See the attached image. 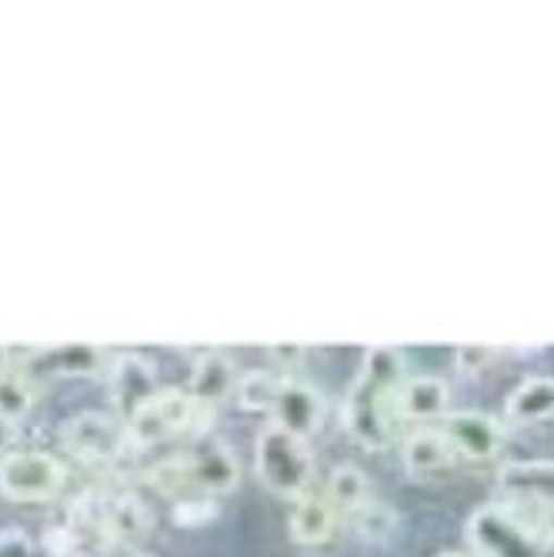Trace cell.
Masks as SVG:
<instances>
[{"label":"cell","instance_id":"cell-11","mask_svg":"<svg viewBox=\"0 0 554 557\" xmlns=\"http://www.w3.org/2000/svg\"><path fill=\"white\" fill-rule=\"evenodd\" d=\"M158 387V371L150 364L144 354H121L111 368V400L121 411V418L127 421L144 400L155 397Z\"/></svg>","mask_w":554,"mask_h":557},{"label":"cell","instance_id":"cell-3","mask_svg":"<svg viewBox=\"0 0 554 557\" xmlns=\"http://www.w3.org/2000/svg\"><path fill=\"white\" fill-rule=\"evenodd\" d=\"M465 531L481 557H547L554 544L547 521L521 515L518 504H481Z\"/></svg>","mask_w":554,"mask_h":557},{"label":"cell","instance_id":"cell-29","mask_svg":"<svg viewBox=\"0 0 554 557\" xmlns=\"http://www.w3.org/2000/svg\"><path fill=\"white\" fill-rule=\"evenodd\" d=\"M438 557H468V554H458V550H447V554H438Z\"/></svg>","mask_w":554,"mask_h":557},{"label":"cell","instance_id":"cell-26","mask_svg":"<svg viewBox=\"0 0 554 557\" xmlns=\"http://www.w3.org/2000/svg\"><path fill=\"white\" fill-rule=\"evenodd\" d=\"M14 441H17V424L8 421V418H0V450H8Z\"/></svg>","mask_w":554,"mask_h":557},{"label":"cell","instance_id":"cell-13","mask_svg":"<svg viewBox=\"0 0 554 557\" xmlns=\"http://www.w3.org/2000/svg\"><path fill=\"white\" fill-rule=\"evenodd\" d=\"M497 487L518 504L551 508L554 504V461H512L497 471Z\"/></svg>","mask_w":554,"mask_h":557},{"label":"cell","instance_id":"cell-2","mask_svg":"<svg viewBox=\"0 0 554 557\" xmlns=\"http://www.w3.org/2000/svg\"><path fill=\"white\" fill-rule=\"evenodd\" d=\"M150 531V511L147 504L134 494L118 491H90L84 494L67 518L64 528V550H108L121 544H134L147 537Z\"/></svg>","mask_w":554,"mask_h":557},{"label":"cell","instance_id":"cell-21","mask_svg":"<svg viewBox=\"0 0 554 557\" xmlns=\"http://www.w3.org/2000/svg\"><path fill=\"white\" fill-rule=\"evenodd\" d=\"M281 384L284 377L274 374V371H250L244 377H237V400L244 411H274V400L281 394Z\"/></svg>","mask_w":554,"mask_h":557},{"label":"cell","instance_id":"cell-20","mask_svg":"<svg viewBox=\"0 0 554 557\" xmlns=\"http://www.w3.org/2000/svg\"><path fill=\"white\" fill-rule=\"evenodd\" d=\"M337 511H355L371 497V481L358 465H341L328 478V494H324Z\"/></svg>","mask_w":554,"mask_h":557},{"label":"cell","instance_id":"cell-10","mask_svg":"<svg viewBox=\"0 0 554 557\" xmlns=\"http://www.w3.org/2000/svg\"><path fill=\"white\" fill-rule=\"evenodd\" d=\"M271 414H274L271 424H278V428H284V431H291V434L308 441L324 424V400H321V394L311 384H300V381H287L284 377Z\"/></svg>","mask_w":554,"mask_h":557},{"label":"cell","instance_id":"cell-27","mask_svg":"<svg viewBox=\"0 0 554 557\" xmlns=\"http://www.w3.org/2000/svg\"><path fill=\"white\" fill-rule=\"evenodd\" d=\"M271 354H274L278 361H300L305 347H271Z\"/></svg>","mask_w":554,"mask_h":557},{"label":"cell","instance_id":"cell-17","mask_svg":"<svg viewBox=\"0 0 554 557\" xmlns=\"http://www.w3.org/2000/svg\"><path fill=\"white\" fill-rule=\"evenodd\" d=\"M505 411L515 424H541L547 418H554V377H528L521 381L512 394Z\"/></svg>","mask_w":554,"mask_h":557},{"label":"cell","instance_id":"cell-7","mask_svg":"<svg viewBox=\"0 0 554 557\" xmlns=\"http://www.w3.org/2000/svg\"><path fill=\"white\" fill-rule=\"evenodd\" d=\"M67 468L47 450H14L0 458V494L14 504H47L64 494Z\"/></svg>","mask_w":554,"mask_h":557},{"label":"cell","instance_id":"cell-18","mask_svg":"<svg viewBox=\"0 0 554 557\" xmlns=\"http://www.w3.org/2000/svg\"><path fill=\"white\" fill-rule=\"evenodd\" d=\"M231 387H237V374H234L231 358H227V354H221V350H208L205 358L197 361V368H194L190 394L214 408L221 397H227Z\"/></svg>","mask_w":554,"mask_h":557},{"label":"cell","instance_id":"cell-5","mask_svg":"<svg viewBox=\"0 0 554 557\" xmlns=\"http://www.w3.org/2000/svg\"><path fill=\"white\" fill-rule=\"evenodd\" d=\"M255 471H258V481L271 494L300 500L308 494L311 478H315L311 447L305 437H297L278 424H268L255 444Z\"/></svg>","mask_w":554,"mask_h":557},{"label":"cell","instance_id":"cell-6","mask_svg":"<svg viewBox=\"0 0 554 557\" xmlns=\"http://www.w3.org/2000/svg\"><path fill=\"white\" fill-rule=\"evenodd\" d=\"M211 404L197 400L190 391H177V387H161L150 400H144L140 408L124 421L131 431L134 444H158L187 431H205L211 421Z\"/></svg>","mask_w":554,"mask_h":557},{"label":"cell","instance_id":"cell-28","mask_svg":"<svg viewBox=\"0 0 554 557\" xmlns=\"http://www.w3.org/2000/svg\"><path fill=\"white\" fill-rule=\"evenodd\" d=\"M11 368V350L4 347V344H0V374H4Z\"/></svg>","mask_w":554,"mask_h":557},{"label":"cell","instance_id":"cell-12","mask_svg":"<svg viewBox=\"0 0 554 557\" xmlns=\"http://www.w3.org/2000/svg\"><path fill=\"white\" fill-rule=\"evenodd\" d=\"M100 368V347L94 344H67V347H47V350H30L21 374L34 377H87Z\"/></svg>","mask_w":554,"mask_h":557},{"label":"cell","instance_id":"cell-9","mask_svg":"<svg viewBox=\"0 0 554 557\" xmlns=\"http://www.w3.org/2000/svg\"><path fill=\"white\" fill-rule=\"evenodd\" d=\"M441 434L447 437V444L455 447L458 461H471V465H484L494 461L501 450H505V428H501L494 418L481 414V411H451L441 421Z\"/></svg>","mask_w":554,"mask_h":557},{"label":"cell","instance_id":"cell-4","mask_svg":"<svg viewBox=\"0 0 554 557\" xmlns=\"http://www.w3.org/2000/svg\"><path fill=\"white\" fill-rule=\"evenodd\" d=\"M147 481L161 494H227L241 481V465L227 444L205 441L187 454L168 458L147 471Z\"/></svg>","mask_w":554,"mask_h":557},{"label":"cell","instance_id":"cell-25","mask_svg":"<svg viewBox=\"0 0 554 557\" xmlns=\"http://www.w3.org/2000/svg\"><path fill=\"white\" fill-rule=\"evenodd\" d=\"M494 354H497V347H488V344H465V347H458V368H461L465 374H478V371H484V368L494 361Z\"/></svg>","mask_w":554,"mask_h":557},{"label":"cell","instance_id":"cell-8","mask_svg":"<svg viewBox=\"0 0 554 557\" xmlns=\"http://www.w3.org/2000/svg\"><path fill=\"white\" fill-rule=\"evenodd\" d=\"M131 444L134 441L124 421L97 411L77 414L61 428V447L84 465H118Z\"/></svg>","mask_w":554,"mask_h":557},{"label":"cell","instance_id":"cell-16","mask_svg":"<svg viewBox=\"0 0 554 557\" xmlns=\"http://www.w3.org/2000/svg\"><path fill=\"white\" fill-rule=\"evenodd\" d=\"M447 384L438 377H411L401 384L397 394V414L401 421L411 418V421H431V418H444L447 414Z\"/></svg>","mask_w":554,"mask_h":557},{"label":"cell","instance_id":"cell-15","mask_svg":"<svg viewBox=\"0 0 554 557\" xmlns=\"http://www.w3.org/2000/svg\"><path fill=\"white\" fill-rule=\"evenodd\" d=\"M455 465H458V454L441 431H418L405 444V468L411 478H421V481L444 478L447 471H455Z\"/></svg>","mask_w":554,"mask_h":557},{"label":"cell","instance_id":"cell-14","mask_svg":"<svg viewBox=\"0 0 554 557\" xmlns=\"http://www.w3.org/2000/svg\"><path fill=\"white\" fill-rule=\"evenodd\" d=\"M334 524H337V508L324 497V494H305L291 511V521H287V531H291V541L300 544V547H318V544H328L331 534H334Z\"/></svg>","mask_w":554,"mask_h":557},{"label":"cell","instance_id":"cell-19","mask_svg":"<svg viewBox=\"0 0 554 557\" xmlns=\"http://www.w3.org/2000/svg\"><path fill=\"white\" fill-rule=\"evenodd\" d=\"M350 531L368 544H387L397 531V511L384 500L368 497L361 508L350 511Z\"/></svg>","mask_w":554,"mask_h":557},{"label":"cell","instance_id":"cell-24","mask_svg":"<svg viewBox=\"0 0 554 557\" xmlns=\"http://www.w3.org/2000/svg\"><path fill=\"white\" fill-rule=\"evenodd\" d=\"M0 557H54V554H50V547L37 544L30 534L8 528L0 531Z\"/></svg>","mask_w":554,"mask_h":557},{"label":"cell","instance_id":"cell-1","mask_svg":"<svg viewBox=\"0 0 554 557\" xmlns=\"http://www.w3.org/2000/svg\"><path fill=\"white\" fill-rule=\"evenodd\" d=\"M405 361L394 347H368L361 374L344 400V428L365 450H387L397 437V394L405 384Z\"/></svg>","mask_w":554,"mask_h":557},{"label":"cell","instance_id":"cell-23","mask_svg":"<svg viewBox=\"0 0 554 557\" xmlns=\"http://www.w3.org/2000/svg\"><path fill=\"white\" fill-rule=\"evenodd\" d=\"M214 515H218V504L211 497H187L174 504V524L181 528H200L214 521Z\"/></svg>","mask_w":554,"mask_h":557},{"label":"cell","instance_id":"cell-22","mask_svg":"<svg viewBox=\"0 0 554 557\" xmlns=\"http://www.w3.org/2000/svg\"><path fill=\"white\" fill-rule=\"evenodd\" d=\"M34 408V384L21 371H4L0 374V418L8 421H24Z\"/></svg>","mask_w":554,"mask_h":557}]
</instances>
